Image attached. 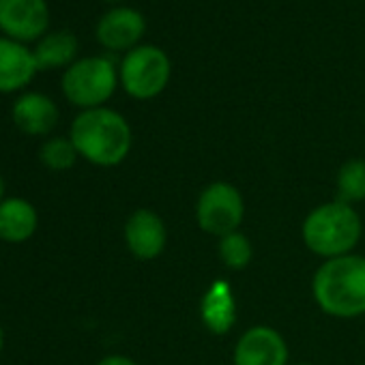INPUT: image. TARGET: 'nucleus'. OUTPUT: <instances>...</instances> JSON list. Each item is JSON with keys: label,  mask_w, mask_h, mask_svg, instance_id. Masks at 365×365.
I'll use <instances>...</instances> for the list:
<instances>
[{"label": "nucleus", "mask_w": 365, "mask_h": 365, "mask_svg": "<svg viewBox=\"0 0 365 365\" xmlns=\"http://www.w3.org/2000/svg\"><path fill=\"white\" fill-rule=\"evenodd\" d=\"M3 348H5V329L0 324V354H3Z\"/></svg>", "instance_id": "nucleus-21"}, {"label": "nucleus", "mask_w": 365, "mask_h": 365, "mask_svg": "<svg viewBox=\"0 0 365 365\" xmlns=\"http://www.w3.org/2000/svg\"><path fill=\"white\" fill-rule=\"evenodd\" d=\"M50 24L46 0H0V31L26 43L39 39Z\"/></svg>", "instance_id": "nucleus-7"}, {"label": "nucleus", "mask_w": 365, "mask_h": 365, "mask_svg": "<svg viewBox=\"0 0 365 365\" xmlns=\"http://www.w3.org/2000/svg\"><path fill=\"white\" fill-rule=\"evenodd\" d=\"M39 71L35 54L20 41L0 37V93L26 88Z\"/></svg>", "instance_id": "nucleus-11"}, {"label": "nucleus", "mask_w": 365, "mask_h": 365, "mask_svg": "<svg viewBox=\"0 0 365 365\" xmlns=\"http://www.w3.org/2000/svg\"><path fill=\"white\" fill-rule=\"evenodd\" d=\"M217 254L226 269L243 271L245 267H250V262L254 258V247H252V241L243 232L237 230V232H230L220 239Z\"/></svg>", "instance_id": "nucleus-17"}, {"label": "nucleus", "mask_w": 365, "mask_h": 365, "mask_svg": "<svg viewBox=\"0 0 365 365\" xmlns=\"http://www.w3.org/2000/svg\"><path fill=\"white\" fill-rule=\"evenodd\" d=\"M97 365H138V363L133 359L125 356V354H108Z\"/></svg>", "instance_id": "nucleus-19"}, {"label": "nucleus", "mask_w": 365, "mask_h": 365, "mask_svg": "<svg viewBox=\"0 0 365 365\" xmlns=\"http://www.w3.org/2000/svg\"><path fill=\"white\" fill-rule=\"evenodd\" d=\"M69 138L82 159L99 168L123 163L131 150V127L123 114L110 108L82 110L69 129Z\"/></svg>", "instance_id": "nucleus-1"}, {"label": "nucleus", "mask_w": 365, "mask_h": 365, "mask_svg": "<svg viewBox=\"0 0 365 365\" xmlns=\"http://www.w3.org/2000/svg\"><path fill=\"white\" fill-rule=\"evenodd\" d=\"M245 217V202L241 192L226 180L207 185L196 205V222L202 232L213 237H226L237 232Z\"/></svg>", "instance_id": "nucleus-6"}, {"label": "nucleus", "mask_w": 365, "mask_h": 365, "mask_svg": "<svg viewBox=\"0 0 365 365\" xmlns=\"http://www.w3.org/2000/svg\"><path fill=\"white\" fill-rule=\"evenodd\" d=\"M294 365H312V363H294Z\"/></svg>", "instance_id": "nucleus-22"}, {"label": "nucleus", "mask_w": 365, "mask_h": 365, "mask_svg": "<svg viewBox=\"0 0 365 365\" xmlns=\"http://www.w3.org/2000/svg\"><path fill=\"white\" fill-rule=\"evenodd\" d=\"M5 192H7V182H5L3 174H0V205H3V200H5Z\"/></svg>", "instance_id": "nucleus-20"}, {"label": "nucleus", "mask_w": 365, "mask_h": 365, "mask_svg": "<svg viewBox=\"0 0 365 365\" xmlns=\"http://www.w3.org/2000/svg\"><path fill=\"white\" fill-rule=\"evenodd\" d=\"M125 245L138 260H155L161 256L168 243V230L163 220L150 209H135L123 228Z\"/></svg>", "instance_id": "nucleus-9"}, {"label": "nucleus", "mask_w": 365, "mask_h": 365, "mask_svg": "<svg viewBox=\"0 0 365 365\" xmlns=\"http://www.w3.org/2000/svg\"><path fill=\"white\" fill-rule=\"evenodd\" d=\"M305 247L324 258L348 256L363 235L361 215L346 202L333 200L316 207L303 222L301 228Z\"/></svg>", "instance_id": "nucleus-3"}, {"label": "nucleus", "mask_w": 365, "mask_h": 365, "mask_svg": "<svg viewBox=\"0 0 365 365\" xmlns=\"http://www.w3.org/2000/svg\"><path fill=\"white\" fill-rule=\"evenodd\" d=\"M232 361L235 365H288V344L277 329L256 324L239 337Z\"/></svg>", "instance_id": "nucleus-8"}, {"label": "nucleus", "mask_w": 365, "mask_h": 365, "mask_svg": "<svg viewBox=\"0 0 365 365\" xmlns=\"http://www.w3.org/2000/svg\"><path fill=\"white\" fill-rule=\"evenodd\" d=\"M39 226V215L33 202L24 198H5L0 205V241L26 243Z\"/></svg>", "instance_id": "nucleus-14"}, {"label": "nucleus", "mask_w": 365, "mask_h": 365, "mask_svg": "<svg viewBox=\"0 0 365 365\" xmlns=\"http://www.w3.org/2000/svg\"><path fill=\"white\" fill-rule=\"evenodd\" d=\"M78 150L71 142V138H50L39 148V161L54 172L71 170L78 161Z\"/></svg>", "instance_id": "nucleus-18"}, {"label": "nucleus", "mask_w": 365, "mask_h": 365, "mask_svg": "<svg viewBox=\"0 0 365 365\" xmlns=\"http://www.w3.org/2000/svg\"><path fill=\"white\" fill-rule=\"evenodd\" d=\"M170 71V58L163 50L155 46H138L125 54L118 80L129 97L146 101L168 86Z\"/></svg>", "instance_id": "nucleus-5"}, {"label": "nucleus", "mask_w": 365, "mask_h": 365, "mask_svg": "<svg viewBox=\"0 0 365 365\" xmlns=\"http://www.w3.org/2000/svg\"><path fill=\"white\" fill-rule=\"evenodd\" d=\"M144 33H146L144 16L129 7H118L101 16L95 31L97 41L112 52L138 48V41L144 37Z\"/></svg>", "instance_id": "nucleus-10"}, {"label": "nucleus", "mask_w": 365, "mask_h": 365, "mask_svg": "<svg viewBox=\"0 0 365 365\" xmlns=\"http://www.w3.org/2000/svg\"><path fill=\"white\" fill-rule=\"evenodd\" d=\"M337 200L356 205L365 200V159H348L337 172Z\"/></svg>", "instance_id": "nucleus-16"}, {"label": "nucleus", "mask_w": 365, "mask_h": 365, "mask_svg": "<svg viewBox=\"0 0 365 365\" xmlns=\"http://www.w3.org/2000/svg\"><path fill=\"white\" fill-rule=\"evenodd\" d=\"M106 3H118V0H106Z\"/></svg>", "instance_id": "nucleus-23"}, {"label": "nucleus", "mask_w": 365, "mask_h": 365, "mask_svg": "<svg viewBox=\"0 0 365 365\" xmlns=\"http://www.w3.org/2000/svg\"><path fill=\"white\" fill-rule=\"evenodd\" d=\"M316 305L333 318H359L365 314V258L339 256L324 260L312 279Z\"/></svg>", "instance_id": "nucleus-2"}, {"label": "nucleus", "mask_w": 365, "mask_h": 365, "mask_svg": "<svg viewBox=\"0 0 365 365\" xmlns=\"http://www.w3.org/2000/svg\"><path fill=\"white\" fill-rule=\"evenodd\" d=\"M200 316L205 327L215 335H226L237 322V301L228 282L217 279L202 297Z\"/></svg>", "instance_id": "nucleus-13"}, {"label": "nucleus", "mask_w": 365, "mask_h": 365, "mask_svg": "<svg viewBox=\"0 0 365 365\" xmlns=\"http://www.w3.org/2000/svg\"><path fill=\"white\" fill-rule=\"evenodd\" d=\"M78 39L71 33H50L39 39L37 48L33 50L35 61L39 71L46 69H61V67H71L78 58Z\"/></svg>", "instance_id": "nucleus-15"}, {"label": "nucleus", "mask_w": 365, "mask_h": 365, "mask_svg": "<svg viewBox=\"0 0 365 365\" xmlns=\"http://www.w3.org/2000/svg\"><path fill=\"white\" fill-rule=\"evenodd\" d=\"M61 86L69 103L82 110L103 108L118 86V73L110 58L88 56L67 67Z\"/></svg>", "instance_id": "nucleus-4"}, {"label": "nucleus", "mask_w": 365, "mask_h": 365, "mask_svg": "<svg viewBox=\"0 0 365 365\" xmlns=\"http://www.w3.org/2000/svg\"><path fill=\"white\" fill-rule=\"evenodd\" d=\"M11 118L26 135H48L58 123V106L43 93H24L16 99Z\"/></svg>", "instance_id": "nucleus-12"}]
</instances>
